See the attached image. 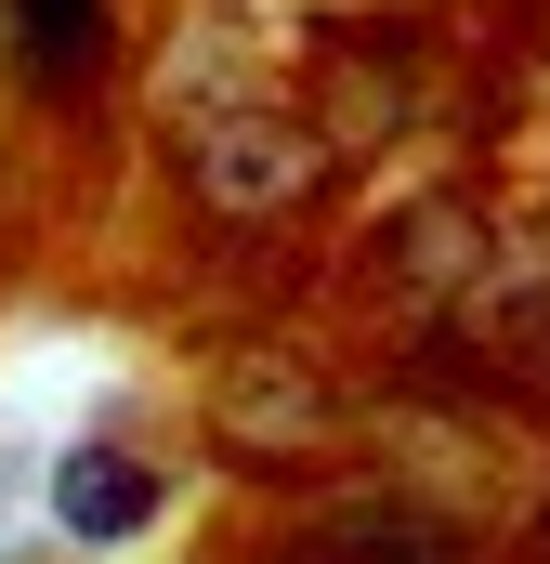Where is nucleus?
<instances>
[{
  "mask_svg": "<svg viewBox=\"0 0 550 564\" xmlns=\"http://www.w3.org/2000/svg\"><path fill=\"white\" fill-rule=\"evenodd\" d=\"M53 512H66L79 539H132L144 512H157V486H144L119 446H79V459H66V486H53Z\"/></svg>",
  "mask_w": 550,
  "mask_h": 564,
  "instance_id": "obj_1",
  "label": "nucleus"
},
{
  "mask_svg": "<svg viewBox=\"0 0 550 564\" xmlns=\"http://www.w3.org/2000/svg\"><path fill=\"white\" fill-rule=\"evenodd\" d=\"M26 40H40L53 79H79V53H92V0H26Z\"/></svg>",
  "mask_w": 550,
  "mask_h": 564,
  "instance_id": "obj_2",
  "label": "nucleus"
}]
</instances>
